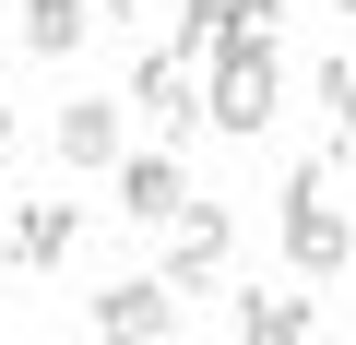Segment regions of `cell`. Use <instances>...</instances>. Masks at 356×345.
Here are the masks:
<instances>
[{"mask_svg":"<svg viewBox=\"0 0 356 345\" xmlns=\"http://www.w3.org/2000/svg\"><path fill=\"white\" fill-rule=\"evenodd\" d=\"M131 119H154L166 143H191L214 107H202V60H178V48H143L131 60Z\"/></svg>","mask_w":356,"mask_h":345,"instance_id":"4","label":"cell"},{"mask_svg":"<svg viewBox=\"0 0 356 345\" xmlns=\"http://www.w3.org/2000/svg\"><path fill=\"white\" fill-rule=\"evenodd\" d=\"M83 321H95L107 345H154V333H178V286H166V274H119Z\"/></svg>","mask_w":356,"mask_h":345,"instance_id":"6","label":"cell"},{"mask_svg":"<svg viewBox=\"0 0 356 345\" xmlns=\"http://www.w3.org/2000/svg\"><path fill=\"white\" fill-rule=\"evenodd\" d=\"M238 333H250V345H297V333H321V309H309V298H261V286H250V298H238Z\"/></svg>","mask_w":356,"mask_h":345,"instance_id":"10","label":"cell"},{"mask_svg":"<svg viewBox=\"0 0 356 345\" xmlns=\"http://www.w3.org/2000/svg\"><path fill=\"white\" fill-rule=\"evenodd\" d=\"M107 179H119V215H131V227H166L178 203H191V179H178V143H166V155H119Z\"/></svg>","mask_w":356,"mask_h":345,"instance_id":"7","label":"cell"},{"mask_svg":"<svg viewBox=\"0 0 356 345\" xmlns=\"http://www.w3.org/2000/svg\"><path fill=\"white\" fill-rule=\"evenodd\" d=\"M0 274H13V238H0Z\"/></svg>","mask_w":356,"mask_h":345,"instance_id":"14","label":"cell"},{"mask_svg":"<svg viewBox=\"0 0 356 345\" xmlns=\"http://www.w3.org/2000/svg\"><path fill=\"white\" fill-rule=\"evenodd\" d=\"M285 262H297L309 286H332V274L356 262V215L332 203V155L285 167Z\"/></svg>","mask_w":356,"mask_h":345,"instance_id":"1","label":"cell"},{"mask_svg":"<svg viewBox=\"0 0 356 345\" xmlns=\"http://www.w3.org/2000/svg\"><path fill=\"white\" fill-rule=\"evenodd\" d=\"M202 107H214V131L261 143V131L285 119V60H273V36H238L226 60H202Z\"/></svg>","mask_w":356,"mask_h":345,"instance_id":"2","label":"cell"},{"mask_svg":"<svg viewBox=\"0 0 356 345\" xmlns=\"http://www.w3.org/2000/svg\"><path fill=\"white\" fill-rule=\"evenodd\" d=\"M154 238H166V286H178V298H214V286L238 274V215H226V203H202V191L178 203Z\"/></svg>","mask_w":356,"mask_h":345,"instance_id":"3","label":"cell"},{"mask_svg":"<svg viewBox=\"0 0 356 345\" xmlns=\"http://www.w3.org/2000/svg\"><path fill=\"white\" fill-rule=\"evenodd\" d=\"M72 250H83V215H72V203H24V215H13V262H24V274H60Z\"/></svg>","mask_w":356,"mask_h":345,"instance_id":"8","label":"cell"},{"mask_svg":"<svg viewBox=\"0 0 356 345\" xmlns=\"http://www.w3.org/2000/svg\"><path fill=\"white\" fill-rule=\"evenodd\" d=\"M309 95L332 107V167H356V60H321V72H309Z\"/></svg>","mask_w":356,"mask_h":345,"instance_id":"11","label":"cell"},{"mask_svg":"<svg viewBox=\"0 0 356 345\" xmlns=\"http://www.w3.org/2000/svg\"><path fill=\"white\" fill-rule=\"evenodd\" d=\"M0 179H13V107H0Z\"/></svg>","mask_w":356,"mask_h":345,"instance_id":"13","label":"cell"},{"mask_svg":"<svg viewBox=\"0 0 356 345\" xmlns=\"http://www.w3.org/2000/svg\"><path fill=\"white\" fill-rule=\"evenodd\" d=\"M332 13H356V0H332Z\"/></svg>","mask_w":356,"mask_h":345,"instance_id":"15","label":"cell"},{"mask_svg":"<svg viewBox=\"0 0 356 345\" xmlns=\"http://www.w3.org/2000/svg\"><path fill=\"white\" fill-rule=\"evenodd\" d=\"M131 13H143V0H95V24H131Z\"/></svg>","mask_w":356,"mask_h":345,"instance_id":"12","label":"cell"},{"mask_svg":"<svg viewBox=\"0 0 356 345\" xmlns=\"http://www.w3.org/2000/svg\"><path fill=\"white\" fill-rule=\"evenodd\" d=\"M83 36H95V0H24V48L36 60H72Z\"/></svg>","mask_w":356,"mask_h":345,"instance_id":"9","label":"cell"},{"mask_svg":"<svg viewBox=\"0 0 356 345\" xmlns=\"http://www.w3.org/2000/svg\"><path fill=\"white\" fill-rule=\"evenodd\" d=\"M119 119H131V95H119V107H107V95H72V107H60V131H48V143H60L72 179H107V167L131 155V131H119Z\"/></svg>","mask_w":356,"mask_h":345,"instance_id":"5","label":"cell"}]
</instances>
